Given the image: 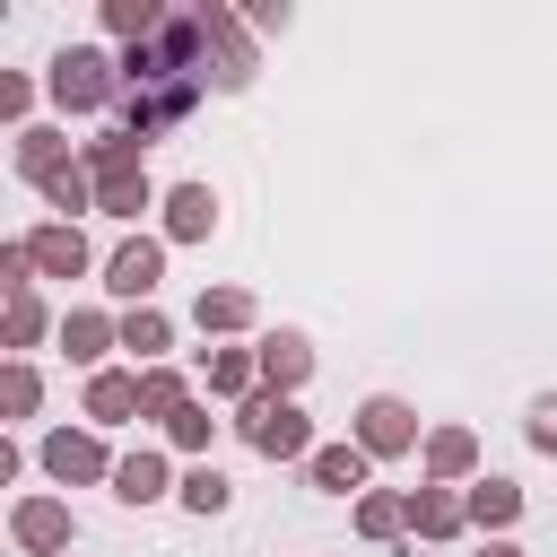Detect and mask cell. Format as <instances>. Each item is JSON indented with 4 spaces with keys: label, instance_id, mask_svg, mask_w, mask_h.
<instances>
[{
    "label": "cell",
    "instance_id": "30",
    "mask_svg": "<svg viewBox=\"0 0 557 557\" xmlns=\"http://www.w3.org/2000/svg\"><path fill=\"white\" fill-rule=\"evenodd\" d=\"M165 435H174V453H200V461H209V435H218V418H209V409L191 400L183 418H165Z\"/></svg>",
    "mask_w": 557,
    "mask_h": 557
},
{
    "label": "cell",
    "instance_id": "17",
    "mask_svg": "<svg viewBox=\"0 0 557 557\" xmlns=\"http://www.w3.org/2000/svg\"><path fill=\"white\" fill-rule=\"evenodd\" d=\"M479 470V435L470 426H426V479L435 487H461Z\"/></svg>",
    "mask_w": 557,
    "mask_h": 557
},
{
    "label": "cell",
    "instance_id": "20",
    "mask_svg": "<svg viewBox=\"0 0 557 557\" xmlns=\"http://www.w3.org/2000/svg\"><path fill=\"white\" fill-rule=\"evenodd\" d=\"M122 348H131V357H139V374H148V366H165V348H174V322H165L157 305H131V313H122Z\"/></svg>",
    "mask_w": 557,
    "mask_h": 557
},
{
    "label": "cell",
    "instance_id": "32",
    "mask_svg": "<svg viewBox=\"0 0 557 557\" xmlns=\"http://www.w3.org/2000/svg\"><path fill=\"white\" fill-rule=\"evenodd\" d=\"M522 435H531L540 453H557V392H548V400H531V418H522Z\"/></svg>",
    "mask_w": 557,
    "mask_h": 557
},
{
    "label": "cell",
    "instance_id": "29",
    "mask_svg": "<svg viewBox=\"0 0 557 557\" xmlns=\"http://www.w3.org/2000/svg\"><path fill=\"white\" fill-rule=\"evenodd\" d=\"M44 331H52V313H44V296H35V287H26V296H9V348H35Z\"/></svg>",
    "mask_w": 557,
    "mask_h": 557
},
{
    "label": "cell",
    "instance_id": "5",
    "mask_svg": "<svg viewBox=\"0 0 557 557\" xmlns=\"http://www.w3.org/2000/svg\"><path fill=\"white\" fill-rule=\"evenodd\" d=\"M122 461L104 453V435L96 426H61V435H44V479H61V487H96V479H113Z\"/></svg>",
    "mask_w": 557,
    "mask_h": 557
},
{
    "label": "cell",
    "instance_id": "3",
    "mask_svg": "<svg viewBox=\"0 0 557 557\" xmlns=\"http://www.w3.org/2000/svg\"><path fill=\"white\" fill-rule=\"evenodd\" d=\"M235 426H244V444H252L261 461H313V418H305L287 392H252V400L235 409Z\"/></svg>",
    "mask_w": 557,
    "mask_h": 557
},
{
    "label": "cell",
    "instance_id": "4",
    "mask_svg": "<svg viewBox=\"0 0 557 557\" xmlns=\"http://www.w3.org/2000/svg\"><path fill=\"white\" fill-rule=\"evenodd\" d=\"M200 44H209V87L244 96V87H252V70H261V52H252L244 17H235V9H218V0H200Z\"/></svg>",
    "mask_w": 557,
    "mask_h": 557
},
{
    "label": "cell",
    "instance_id": "2",
    "mask_svg": "<svg viewBox=\"0 0 557 557\" xmlns=\"http://www.w3.org/2000/svg\"><path fill=\"white\" fill-rule=\"evenodd\" d=\"M44 87H52L61 113H104V104H122V61L104 44H61L52 70H44Z\"/></svg>",
    "mask_w": 557,
    "mask_h": 557
},
{
    "label": "cell",
    "instance_id": "13",
    "mask_svg": "<svg viewBox=\"0 0 557 557\" xmlns=\"http://www.w3.org/2000/svg\"><path fill=\"white\" fill-rule=\"evenodd\" d=\"M218 226V191L209 183H174L165 191V244H209Z\"/></svg>",
    "mask_w": 557,
    "mask_h": 557
},
{
    "label": "cell",
    "instance_id": "12",
    "mask_svg": "<svg viewBox=\"0 0 557 557\" xmlns=\"http://www.w3.org/2000/svg\"><path fill=\"white\" fill-rule=\"evenodd\" d=\"M366 470H374L366 444H313V461H305V479L322 496H366Z\"/></svg>",
    "mask_w": 557,
    "mask_h": 557
},
{
    "label": "cell",
    "instance_id": "24",
    "mask_svg": "<svg viewBox=\"0 0 557 557\" xmlns=\"http://www.w3.org/2000/svg\"><path fill=\"white\" fill-rule=\"evenodd\" d=\"M174 496H183L191 513H226V505H235V479H226L218 461H191V470L174 479Z\"/></svg>",
    "mask_w": 557,
    "mask_h": 557
},
{
    "label": "cell",
    "instance_id": "8",
    "mask_svg": "<svg viewBox=\"0 0 557 557\" xmlns=\"http://www.w3.org/2000/svg\"><path fill=\"white\" fill-rule=\"evenodd\" d=\"M70 531H78V522H70V505H61V496H17V513H9V540H17L26 557H61V548H70Z\"/></svg>",
    "mask_w": 557,
    "mask_h": 557
},
{
    "label": "cell",
    "instance_id": "25",
    "mask_svg": "<svg viewBox=\"0 0 557 557\" xmlns=\"http://www.w3.org/2000/svg\"><path fill=\"white\" fill-rule=\"evenodd\" d=\"M35 191H44V200H52V209H61V218H70V226H78V209H96V174H87V165H78V157H70V165H61V174H44V183H35Z\"/></svg>",
    "mask_w": 557,
    "mask_h": 557
},
{
    "label": "cell",
    "instance_id": "23",
    "mask_svg": "<svg viewBox=\"0 0 557 557\" xmlns=\"http://www.w3.org/2000/svg\"><path fill=\"white\" fill-rule=\"evenodd\" d=\"M165 17H174L165 0H104V35H113L122 52H131V44H148V35L165 26Z\"/></svg>",
    "mask_w": 557,
    "mask_h": 557
},
{
    "label": "cell",
    "instance_id": "14",
    "mask_svg": "<svg viewBox=\"0 0 557 557\" xmlns=\"http://www.w3.org/2000/svg\"><path fill=\"white\" fill-rule=\"evenodd\" d=\"M305 374H313V339H305V331H270V339H261V392H287V400H296Z\"/></svg>",
    "mask_w": 557,
    "mask_h": 557
},
{
    "label": "cell",
    "instance_id": "16",
    "mask_svg": "<svg viewBox=\"0 0 557 557\" xmlns=\"http://www.w3.org/2000/svg\"><path fill=\"white\" fill-rule=\"evenodd\" d=\"M200 374H209V392H218V400H235V409H244V400L261 392V348H209V357H200Z\"/></svg>",
    "mask_w": 557,
    "mask_h": 557
},
{
    "label": "cell",
    "instance_id": "7",
    "mask_svg": "<svg viewBox=\"0 0 557 557\" xmlns=\"http://www.w3.org/2000/svg\"><path fill=\"white\" fill-rule=\"evenodd\" d=\"M348 444H366L374 461L418 453V409H409V400H392V392H374V400H357V435H348Z\"/></svg>",
    "mask_w": 557,
    "mask_h": 557
},
{
    "label": "cell",
    "instance_id": "21",
    "mask_svg": "<svg viewBox=\"0 0 557 557\" xmlns=\"http://www.w3.org/2000/svg\"><path fill=\"white\" fill-rule=\"evenodd\" d=\"M165 487H174V479H165V453H148V444L122 453V470H113V496H122V505H157Z\"/></svg>",
    "mask_w": 557,
    "mask_h": 557
},
{
    "label": "cell",
    "instance_id": "10",
    "mask_svg": "<svg viewBox=\"0 0 557 557\" xmlns=\"http://www.w3.org/2000/svg\"><path fill=\"white\" fill-rule=\"evenodd\" d=\"M409 531H418L426 548H435V540H461V531H470V496H461V487H435V479L409 487Z\"/></svg>",
    "mask_w": 557,
    "mask_h": 557
},
{
    "label": "cell",
    "instance_id": "34",
    "mask_svg": "<svg viewBox=\"0 0 557 557\" xmlns=\"http://www.w3.org/2000/svg\"><path fill=\"white\" fill-rule=\"evenodd\" d=\"M479 557H522V548H513V540H487V548H479Z\"/></svg>",
    "mask_w": 557,
    "mask_h": 557
},
{
    "label": "cell",
    "instance_id": "6",
    "mask_svg": "<svg viewBox=\"0 0 557 557\" xmlns=\"http://www.w3.org/2000/svg\"><path fill=\"white\" fill-rule=\"evenodd\" d=\"M157 278H165V244H157V235H122V244L104 252V287H113L122 305H148Z\"/></svg>",
    "mask_w": 557,
    "mask_h": 557
},
{
    "label": "cell",
    "instance_id": "26",
    "mask_svg": "<svg viewBox=\"0 0 557 557\" xmlns=\"http://www.w3.org/2000/svg\"><path fill=\"white\" fill-rule=\"evenodd\" d=\"M183 409H191V383L174 366H148L139 374V418H183Z\"/></svg>",
    "mask_w": 557,
    "mask_h": 557
},
{
    "label": "cell",
    "instance_id": "22",
    "mask_svg": "<svg viewBox=\"0 0 557 557\" xmlns=\"http://www.w3.org/2000/svg\"><path fill=\"white\" fill-rule=\"evenodd\" d=\"M470 522L505 540V531L522 522V487H513V479H470Z\"/></svg>",
    "mask_w": 557,
    "mask_h": 557
},
{
    "label": "cell",
    "instance_id": "33",
    "mask_svg": "<svg viewBox=\"0 0 557 557\" xmlns=\"http://www.w3.org/2000/svg\"><path fill=\"white\" fill-rule=\"evenodd\" d=\"M26 104H35V87H26V78H17V70H9V78H0V113H9V122H17V131H26Z\"/></svg>",
    "mask_w": 557,
    "mask_h": 557
},
{
    "label": "cell",
    "instance_id": "1",
    "mask_svg": "<svg viewBox=\"0 0 557 557\" xmlns=\"http://www.w3.org/2000/svg\"><path fill=\"white\" fill-rule=\"evenodd\" d=\"M78 165L96 174V209H104V218H122V226H131L139 209H165V200H157V183H148V165H139V139L104 131V139H87V148H78Z\"/></svg>",
    "mask_w": 557,
    "mask_h": 557
},
{
    "label": "cell",
    "instance_id": "19",
    "mask_svg": "<svg viewBox=\"0 0 557 557\" xmlns=\"http://www.w3.org/2000/svg\"><path fill=\"white\" fill-rule=\"evenodd\" d=\"M191 322H200V331H218V339H235V331H252V287H200V305H191Z\"/></svg>",
    "mask_w": 557,
    "mask_h": 557
},
{
    "label": "cell",
    "instance_id": "9",
    "mask_svg": "<svg viewBox=\"0 0 557 557\" xmlns=\"http://www.w3.org/2000/svg\"><path fill=\"white\" fill-rule=\"evenodd\" d=\"M26 261H35V278H78L96 252H87V235H78L70 218H44V226L26 235Z\"/></svg>",
    "mask_w": 557,
    "mask_h": 557
},
{
    "label": "cell",
    "instance_id": "18",
    "mask_svg": "<svg viewBox=\"0 0 557 557\" xmlns=\"http://www.w3.org/2000/svg\"><path fill=\"white\" fill-rule=\"evenodd\" d=\"M70 157H78V148H70V131H52V122H26V131H17V174H26V183L61 174Z\"/></svg>",
    "mask_w": 557,
    "mask_h": 557
},
{
    "label": "cell",
    "instance_id": "28",
    "mask_svg": "<svg viewBox=\"0 0 557 557\" xmlns=\"http://www.w3.org/2000/svg\"><path fill=\"white\" fill-rule=\"evenodd\" d=\"M0 409H9V418H35V409H44V374H35L26 357L0 374Z\"/></svg>",
    "mask_w": 557,
    "mask_h": 557
},
{
    "label": "cell",
    "instance_id": "31",
    "mask_svg": "<svg viewBox=\"0 0 557 557\" xmlns=\"http://www.w3.org/2000/svg\"><path fill=\"white\" fill-rule=\"evenodd\" d=\"M0 287H9V296H26V287H35V261H26V235H17V244H0Z\"/></svg>",
    "mask_w": 557,
    "mask_h": 557
},
{
    "label": "cell",
    "instance_id": "15",
    "mask_svg": "<svg viewBox=\"0 0 557 557\" xmlns=\"http://www.w3.org/2000/svg\"><path fill=\"white\" fill-rule=\"evenodd\" d=\"M131 418H139V374H122V366L87 374V426L104 435V426H131Z\"/></svg>",
    "mask_w": 557,
    "mask_h": 557
},
{
    "label": "cell",
    "instance_id": "11",
    "mask_svg": "<svg viewBox=\"0 0 557 557\" xmlns=\"http://www.w3.org/2000/svg\"><path fill=\"white\" fill-rule=\"evenodd\" d=\"M61 348H70V366H96L104 374V348H122V322L96 313V305H70L61 313Z\"/></svg>",
    "mask_w": 557,
    "mask_h": 557
},
{
    "label": "cell",
    "instance_id": "27",
    "mask_svg": "<svg viewBox=\"0 0 557 557\" xmlns=\"http://www.w3.org/2000/svg\"><path fill=\"white\" fill-rule=\"evenodd\" d=\"M357 531H366V540H400V531H409V496L366 487V496H357Z\"/></svg>",
    "mask_w": 557,
    "mask_h": 557
}]
</instances>
